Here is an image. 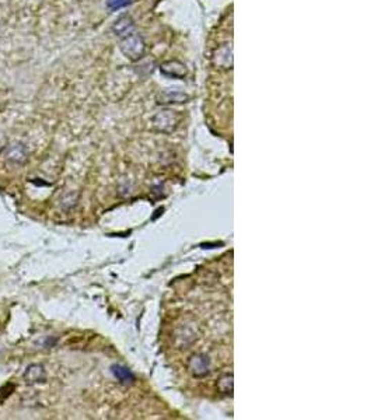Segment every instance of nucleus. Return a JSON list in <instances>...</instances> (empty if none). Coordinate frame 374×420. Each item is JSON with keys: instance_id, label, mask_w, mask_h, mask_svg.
<instances>
[{"instance_id": "obj_1", "label": "nucleus", "mask_w": 374, "mask_h": 420, "mask_svg": "<svg viewBox=\"0 0 374 420\" xmlns=\"http://www.w3.org/2000/svg\"><path fill=\"white\" fill-rule=\"evenodd\" d=\"M121 49L124 52L125 56L129 57L132 61H137V59L143 56L146 46H144L142 37H139L137 34L132 32L131 35L124 38V41L121 44Z\"/></svg>"}, {"instance_id": "obj_2", "label": "nucleus", "mask_w": 374, "mask_h": 420, "mask_svg": "<svg viewBox=\"0 0 374 420\" xmlns=\"http://www.w3.org/2000/svg\"><path fill=\"white\" fill-rule=\"evenodd\" d=\"M153 124L162 132H171L178 124V116L173 111H163V112L157 113L154 116Z\"/></svg>"}, {"instance_id": "obj_3", "label": "nucleus", "mask_w": 374, "mask_h": 420, "mask_svg": "<svg viewBox=\"0 0 374 420\" xmlns=\"http://www.w3.org/2000/svg\"><path fill=\"white\" fill-rule=\"evenodd\" d=\"M6 157L9 163L16 164V165L24 164L27 161V158H28L27 146L23 143H14L12 146H9L6 151Z\"/></svg>"}, {"instance_id": "obj_4", "label": "nucleus", "mask_w": 374, "mask_h": 420, "mask_svg": "<svg viewBox=\"0 0 374 420\" xmlns=\"http://www.w3.org/2000/svg\"><path fill=\"white\" fill-rule=\"evenodd\" d=\"M23 377H24L25 383L28 384L44 383L45 378H46L44 366H41V364H31V366H28L25 369Z\"/></svg>"}, {"instance_id": "obj_5", "label": "nucleus", "mask_w": 374, "mask_h": 420, "mask_svg": "<svg viewBox=\"0 0 374 420\" xmlns=\"http://www.w3.org/2000/svg\"><path fill=\"white\" fill-rule=\"evenodd\" d=\"M133 28H135L133 21H132L131 17H128V16H122V17H119V19L117 20L113 25L114 34H115V35H118V37H121V38H125V37H128V35H131L132 32H133Z\"/></svg>"}, {"instance_id": "obj_6", "label": "nucleus", "mask_w": 374, "mask_h": 420, "mask_svg": "<svg viewBox=\"0 0 374 420\" xmlns=\"http://www.w3.org/2000/svg\"><path fill=\"white\" fill-rule=\"evenodd\" d=\"M191 370L196 377L205 376L209 371V360L205 356H195L191 360Z\"/></svg>"}, {"instance_id": "obj_7", "label": "nucleus", "mask_w": 374, "mask_h": 420, "mask_svg": "<svg viewBox=\"0 0 374 420\" xmlns=\"http://www.w3.org/2000/svg\"><path fill=\"white\" fill-rule=\"evenodd\" d=\"M113 373L114 376L117 377L122 384H131L132 381L135 380L133 374H132L131 371L128 370L126 367H124V366H114Z\"/></svg>"}, {"instance_id": "obj_8", "label": "nucleus", "mask_w": 374, "mask_h": 420, "mask_svg": "<svg viewBox=\"0 0 374 420\" xmlns=\"http://www.w3.org/2000/svg\"><path fill=\"white\" fill-rule=\"evenodd\" d=\"M166 95H169V98H163V101L160 102H182V101L187 98V95L181 94V93H171V91H167L164 93Z\"/></svg>"}, {"instance_id": "obj_9", "label": "nucleus", "mask_w": 374, "mask_h": 420, "mask_svg": "<svg viewBox=\"0 0 374 420\" xmlns=\"http://www.w3.org/2000/svg\"><path fill=\"white\" fill-rule=\"evenodd\" d=\"M13 391H14V385H13V384H5V385L0 388V403L6 401L7 398L13 394Z\"/></svg>"}, {"instance_id": "obj_10", "label": "nucleus", "mask_w": 374, "mask_h": 420, "mask_svg": "<svg viewBox=\"0 0 374 420\" xmlns=\"http://www.w3.org/2000/svg\"><path fill=\"white\" fill-rule=\"evenodd\" d=\"M132 0H108L106 5L111 10H118V9H122V7L128 6L131 3Z\"/></svg>"}, {"instance_id": "obj_11", "label": "nucleus", "mask_w": 374, "mask_h": 420, "mask_svg": "<svg viewBox=\"0 0 374 420\" xmlns=\"http://www.w3.org/2000/svg\"><path fill=\"white\" fill-rule=\"evenodd\" d=\"M3 144V138H2V135H0V146Z\"/></svg>"}]
</instances>
